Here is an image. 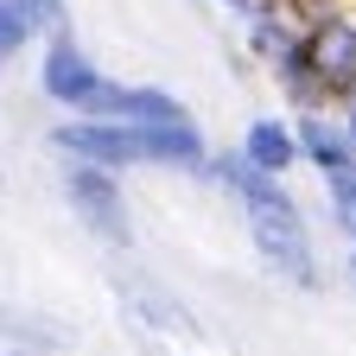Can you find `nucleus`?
Masks as SVG:
<instances>
[{
  "instance_id": "1",
  "label": "nucleus",
  "mask_w": 356,
  "mask_h": 356,
  "mask_svg": "<svg viewBox=\"0 0 356 356\" xmlns=\"http://www.w3.org/2000/svg\"><path fill=\"white\" fill-rule=\"evenodd\" d=\"M204 185L222 191L236 210H242V229H248V248L261 254V267L274 280L299 286V293H325V261H318V242H312V216L305 204L293 197L286 178H267L242 159V147H210L204 159Z\"/></svg>"
},
{
  "instance_id": "2",
  "label": "nucleus",
  "mask_w": 356,
  "mask_h": 356,
  "mask_svg": "<svg viewBox=\"0 0 356 356\" xmlns=\"http://www.w3.org/2000/svg\"><path fill=\"white\" fill-rule=\"evenodd\" d=\"M44 147H51V159H83V165H108V172H185V178H197L204 159H210V140H204L197 115L165 121V127L58 115L44 127Z\"/></svg>"
},
{
  "instance_id": "3",
  "label": "nucleus",
  "mask_w": 356,
  "mask_h": 356,
  "mask_svg": "<svg viewBox=\"0 0 356 356\" xmlns=\"http://www.w3.org/2000/svg\"><path fill=\"white\" fill-rule=\"evenodd\" d=\"M58 197L70 204L76 229H89L102 248H134V204H127L121 172L83 165V159H58Z\"/></svg>"
},
{
  "instance_id": "4",
  "label": "nucleus",
  "mask_w": 356,
  "mask_h": 356,
  "mask_svg": "<svg viewBox=\"0 0 356 356\" xmlns=\"http://www.w3.org/2000/svg\"><path fill=\"white\" fill-rule=\"evenodd\" d=\"M102 83H108V70L96 64V51H89L76 32H51L38 44V96L58 115H83Z\"/></svg>"
},
{
  "instance_id": "5",
  "label": "nucleus",
  "mask_w": 356,
  "mask_h": 356,
  "mask_svg": "<svg viewBox=\"0 0 356 356\" xmlns=\"http://www.w3.org/2000/svg\"><path fill=\"white\" fill-rule=\"evenodd\" d=\"M305 44H312V64H318L331 102H343L356 89V7L318 0V7L305 13Z\"/></svg>"
},
{
  "instance_id": "6",
  "label": "nucleus",
  "mask_w": 356,
  "mask_h": 356,
  "mask_svg": "<svg viewBox=\"0 0 356 356\" xmlns=\"http://www.w3.org/2000/svg\"><path fill=\"white\" fill-rule=\"evenodd\" d=\"M83 115H96V121H134V127L191 121L185 96H172V89H159V83H121V76H108V83L96 89V102H89Z\"/></svg>"
},
{
  "instance_id": "7",
  "label": "nucleus",
  "mask_w": 356,
  "mask_h": 356,
  "mask_svg": "<svg viewBox=\"0 0 356 356\" xmlns=\"http://www.w3.org/2000/svg\"><path fill=\"white\" fill-rule=\"evenodd\" d=\"M293 134H299V159L318 172V178H350V172H356V134L343 127L337 108L293 115Z\"/></svg>"
},
{
  "instance_id": "8",
  "label": "nucleus",
  "mask_w": 356,
  "mask_h": 356,
  "mask_svg": "<svg viewBox=\"0 0 356 356\" xmlns=\"http://www.w3.org/2000/svg\"><path fill=\"white\" fill-rule=\"evenodd\" d=\"M267 76H274V89H280L286 115H318V108H337V102H331V89H325V76H318V64H312L305 26H299V38L286 44V51L267 64Z\"/></svg>"
},
{
  "instance_id": "9",
  "label": "nucleus",
  "mask_w": 356,
  "mask_h": 356,
  "mask_svg": "<svg viewBox=\"0 0 356 356\" xmlns=\"http://www.w3.org/2000/svg\"><path fill=\"white\" fill-rule=\"evenodd\" d=\"M242 159L254 165V172H267V178H293L305 159H299V134H293V115H248V127H242Z\"/></svg>"
},
{
  "instance_id": "10",
  "label": "nucleus",
  "mask_w": 356,
  "mask_h": 356,
  "mask_svg": "<svg viewBox=\"0 0 356 356\" xmlns=\"http://www.w3.org/2000/svg\"><path fill=\"white\" fill-rule=\"evenodd\" d=\"M121 299H127L134 318L153 325V331H197V325H191V305H185V299H172V293L153 286V280H121Z\"/></svg>"
},
{
  "instance_id": "11",
  "label": "nucleus",
  "mask_w": 356,
  "mask_h": 356,
  "mask_svg": "<svg viewBox=\"0 0 356 356\" xmlns=\"http://www.w3.org/2000/svg\"><path fill=\"white\" fill-rule=\"evenodd\" d=\"M38 44H44V26L32 13V0H0V70L38 51Z\"/></svg>"
},
{
  "instance_id": "12",
  "label": "nucleus",
  "mask_w": 356,
  "mask_h": 356,
  "mask_svg": "<svg viewBox=\"0 0 356 356\" xmlns=\"http://www.w3.org/2000/svg\"><path fill=\"white\" fill-rule=\"evenodd\" d=\"M0 343L7 350H58L64 331L51 318H38V312H19V305H0Z\"/></svg>"
},
{
  "instance_id": "13",
  "label": "nucleus",
  "mask_w": 356,
  "mask_h": 356,
  "mask_svg": "<svg viewBox=\"0 0 356 356\" xmlns=\"http://www.w3.org/2000/svg\"><path fill=\"white\" fill-rule=\"evenodd\" d=\"M325 216L343 242H356V172L350 178H325Z\"/></svg>"
},
{
  "instance_id": "14",
  "label": "nucleus",
  "mask_w": 356,
  "mask_h": 356,
  "mask_svg": "<svg viewBox=\"0 0 356 356\" xmlns=\"http://www.w3.org/2000/svg\"><path fill=\"white\" fill-rule=\"evenodd\" d=\"M32 13H38L44 38H51V32H76V26H70V0H32Z\"/></svg>"
},
{
  "instance_id": "15",
  "label": "nucleus",
  "mask_w": 356,
  "mask_h": 356,
  "mask_svg": "<svg viewBox=\"0 0 356 356\" xmlns=\"http://www.w3.org/2000/svg\"><path fill=\"white\" fill-rule=\"evenodd\" d=\"M337 115H343V127H350V134H356V89H350V96H343V102H337Z\"/></svg>"
},
{
  "instance_id": "16",
  "label": "nucleus",
  "mask_w": 356,
  "mask_h": 356,
  "mask_svg": "<svg viewBox=\"0 0 356 356\" xmlns=\"http://www.w3.org/2000/svg\"><path fill=\"white\" fill-rule=\"evenodd\" d=\"M216 7L229 13V19H248V7H254V0H216Z\"/></svg>"
},
{
  "instance_id": "17",
  "label": "nucleus",
  "mask_w": 356,
  "mask_h": 356,
  "mask_svg": "<svg viewBox=\"0 0 356 356\" xmlns=\"http://www.w3.org/2000/svg\"><path fill=\"white\" fill-rule=\"evenodd\" d=\"M343 286L356 293V242H350V254H343Z\"/></svg>"
},
{
  "instance_id": "18",
  "label": "nucleus",
  "mask_w": 356,
  "mask_h": 356,
  "mask_svg": "<svg viewBox=\"0 0 356 356\" xmlns=\"http://www.w3.org/2000/svg\"><path fill=\"white\" fill-rule=\"evenodd\" d=\"M13 356H58V350H13Z\"/></svg>"
},
{
  "instance_id": "19",
  "label": "nucleus",
  "mask_w": 356,
  "mask_h": 356,
  "mask_svg": "<svg viewBox=\"0 0 356 356\" xmlns=\"http://www.w3.org/2000/svg\"><path fill=\"white\" fill-rule=\"evenodd\" d=\"M0 185H7V172H0Z\"/></svg>"
}]
</instances>
